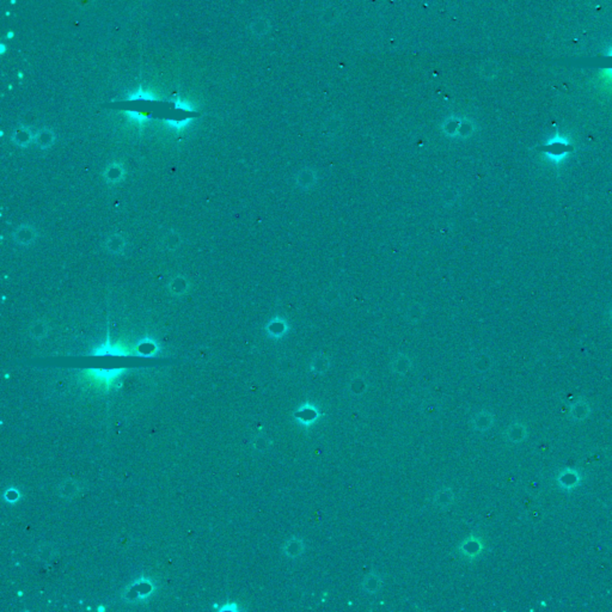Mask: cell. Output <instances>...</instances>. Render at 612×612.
Instances as JSON below:
<instances>
[{"label":"cell","mask_w":612,"mask_h":612,"mask_svg":"<svg viewBox=\"0 0 612 612\" xmlns=\"http://www.w3.org/2000/svg\"><path fill=\"white\" fill-rule=\"evenodd\" d=\"M495 417L488 410H480L470 420V427L476 433H484L493 427Z\"/></svg>","instance_id":"obj_5"},{"label":"cell","mask_w":612,"mask_h":612,"mask_svg":"<svg viewBox=\"0 0 612 612\" xmlns=\"http://www.w3.org/2000/svg\"><path fill=\"white\" fill-rule=\"evenodd\" d=\"M557 481H558V484H560L563 489L568 490V489H573V488H575L576 486H578L579 481H580V476H579V473L575 471V470L567 469V470H563V471L558 475Z\"/></svg>","instance_id":"obj_11"},{"label":"cell","mask_w":612,"mask_h":612,"mask_svg":"<svg viewBox=\"0 0 612 612\" xmlns=\"http://www.w3.org/2000/svg\"><path fill=\"white\" fill-rule=\"evenodd\" d=\"M412 367H413L412 359L409 358V355L404 354V353H399V354L396 355L390 362L391 372L396 374V376H401V377L405 376V374H408L410 372Z\"/></svg>","instance_id":"obj_8"},{"label":"cell","mask_w":612,"mask_h":612,"mask_svg":"<svg viewBox=\"0 0 612 612\" xmlns=\"http://www.w3.org/2000/svg\"><path fill=\"white\" fill-rule=\"evenodd\" d=\"M422 410H423V413L426 414L427 416H434L435 414L439 412V406H438L437 402L429 401V402L424 403Z\"/></svg>","instance_id":"obj_15"},{"label":"cell","mask_w":612,"mask_h":612,"mask_svg":"<svg viewBox=\"0 0 612 612\" xmlns=\"http://www.w3.org/2000/svg\"><path fill=\"white\" fill-rule=\"evenodd\" d=\"M588 413H590L588 405H587L586 402H582V401L575 403L571 410L572 416L574 417L575 420L586 419V416L588 415Z\"/></svg>","instance_id":"obj_13"},{"label":"cell","mask_w":612,"mask_h":612,"mask_svg":"<svg viewBox=\"0 0 612 612\" xmlns=\"http://www.w3.org/2000/svg\"><path fill=\"white\" fill-rule=\"evenodd\" d=\"M526 435H528L526 427L520 422H513L512 424H509L505 432L506 440L512 444L522 443L526 438Z\"/></svg>","instance_id":"obj_10"},{"label":"cell","mask_w":612,"mask_h":612,"mask_svg":"<svg viewBox=\"0 0 612 612\" xmlns=\"http://www.w3.org/2000/svg\"><path fill=\"white\" fill-rule=\"evenodd\" d=\"M370 389L369 377L364 373H354L346 385V392L351 398L359 399L367 394Z\"/></svg>","instance_id":"obj_3"},{"label":"cell","mask_w":612,"mask_h":612,"mask_svg":"<svg viewBox=\"0 0 612 612\" xmlns=\"http://www.w3.org/2000/svg\"><path fill=\"white\" fill-rule=\"evenodd\" d=\"M322 413L320 408L312 402H304L293 412V419L303 428L312 427L320 421Z\"/></svg>","instance_id":"obj_1"},{"label":"cell","mask_w":612,"mask_h":612,"mask_svg":"<svg viewBox=\"0 0 612 612\" xmlns=\"http://www.w3.org/2000/svg\"><path fill=\"white\" fill-rule=\"evenodd\" d=\"M455 490L450 487H444L435 491L433 498H432V504L437 509L445 511V509L451 507L452 504L455 502Z\"/></svg>","instance_id":"obj_6"},{"label":"cell","mask_w":612,"mask_h":612,"mask_svg":"<svg viewBox=\"0 0 612 612\" xmlns=\"http://www.w3.org/2000/svg\"><path fill=\"white\" fill-rule=\"evenodd\" d=\"M331 366V360L329 358L328 355L323 354V353H320V354H316L314 356H312V359L310 360L309 362V371L312 374H317V376H322V374H325L330 369Z\"/></svg>","instance_id":"obj_9"},{"label":"cell","mask_w":612,"mask_h":612,"mask_svg":"<svg viewBox=\"0 0 612 612\" xmlns=\"http://www.w3.org/2000/svg\"><path fill=\"white\" fill-rule=\"evenodd\" d=\"M8 36H9V37H13V33H9V34H8Z\"/></svg>","instance_id":"obj_18"},{"label":"cell","mask_w":612,"mask_h":612,"mask_svg":"<svg viewBox=\"0 0 612 612\" xmlns=\"http://www.w3.org/2000/svg\"><path fill=\"white\" fill-rule=\"evenodd\" d=\"M305 540L299 536L291 537V538L286 540L284 546H282V553H284L285 556L289 558V560H298L299 557H302L303 555L305 554Z\"/></svg>","instance_id":"obj_4"},{"label":"cell","mask_w":612,"mask_h":612,"mask_svg":"<svg viewBox=\"0 0 612 612\" xmlns=\"http://www.w3.org/2000/svg\"><path fill=\"white\" fill-rule=\"evenodd\" d=\"M4 52H5V46H4V44H2V54H3V53H4Z\"/></svg>","instance_id":"obj_17"},{"label":"cell","mask_w":612,"mask_h":612,"mask_svg":"<svg viewBox=\"0 0 612 612\" xmlns=\"http://www.w3.org/2000/svg\"><path fill=\"white\" fill-rule=\"evenodd\" d=\"M384 585V578L380 573L378 572H370L369 574L365 575V578L361 581V590L369 596H374L378 592H380L381 587Z\"/></svg>","instance_id":"obj_7"},{"label":"cell","mask_w":612,"mask_h":612,"mask_svg":"<svg viewBox=\"0 0 612 612\" xmlns=\"http://www.w3.org/2000/svg\"><path fill=\"white\" fill-rule=\"evenodd\" d=\"M268 331H269L271 337H281L288 331V325L284 320L271 321L269 327H268Z\"/></svg>","instance_id":"obj_12"},{"label":"cell","mask_w":612,"mask_h":612,"mask_svg":"<svg viewBox=\"0 0 612 612\" xmlns=\"http://www.w3.org/2000/svg\"><path fill=\"white\" fill-rule=\"evenodd\" d=\"M314 177H316V176H313L312 173H311V172L309 171V170H306L305 172L302 173V176H300V177H298V179H299V181H300V182H299V186H305V185H306L307 187L312 186V185H313V179H314Z\"/></svg>","instance_id":"obj_16"},{"label":"cell","mask_w":612,"mask_h":612,"mask_svg":"<svg viewBox=\"0 0 612 612\" xmlns=\"http://www.w3.org/2000/svg\"><path fill=\"white\" fill-rule=\"evenodd\" d=\"M472 366H473V370H475L476 372L484 373L489 370V366H490L489 360L486 358H482V356H479V358H476L475 360H473Z\"/></svg>","instance_id":"obj_14"},{"label":"cell","mask_w":612,"mask_h":612,"mask_svg":"<svg viewBox=\"0 0 612 612\" xmlns=\"http://www.w3.org/2000/svg\"><path fill=\"white\" fill-rule=\"evenodd\" d=\"M484 544L479 536H469L457 547V551L463 558L473 561L482 554Z\"/></svg>","instance_id":"obj_2"}]
</instances>
